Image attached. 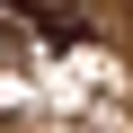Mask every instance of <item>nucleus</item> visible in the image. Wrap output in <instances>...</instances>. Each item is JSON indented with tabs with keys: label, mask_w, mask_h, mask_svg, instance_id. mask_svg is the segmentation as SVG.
I'll use <instances>...</instances> for the list:
<instances>
[{
	"label": "nucleus",
	"mask_w": 133,
	"mask_h": 133,
	"mask_svg": "<svg viewBox=\"0 0 133 133\" xmlns=\"http://www.w3.org/2000/svg\"><path fill=\"white\" fill-rule=\"evenodd\" d=\"M0 18H18V27H53V44H71V36H80V0H0Z\"/></svg>",
	"instance_id": "obj_1"
}]
</instances>
